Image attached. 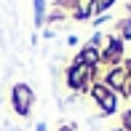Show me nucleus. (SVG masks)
Instances as JSON below:
<instances>
[{
	"label": "nucleus",
	"instance_id": "nucleus-3",
	"mask_svg": "<svg viewBox=\"0 0 131 131\" xmlns=\"http://www.w3.org/2000/svg\"><path fill=\"white\" fill-rule=\"evenodd\" d=\"M86 70H88V67H86V64H78V67H75V70H72V78H70V83H72V86H75V88H78V86H80V80H83V75H86Z\"/></svg>",
	"mask_w": 131,
	"mask_h": 131
},
{
	"label": "nucleus",
	"instance_id": "nucleus-1",
	"mask_svg": "<svg viewBox=\"0 0 131 131\" xmlns=\"http://www.w3.org/2000/svg\"><path fill=\"white\" fill-rule=\"evenodd\" d=\"M94 96L99 99V104L104 107V112H112V110H115V99H112V94L107 91V88L96 86V88H94Z\"/></svg>",
	"mask_w": 131,
	"mask_h": 131
},
{
	"label": "nucleus",
	"instance_id": "nucleus-9",
	"mask_svg": "<svg viewBox=\"0 0 131 131\" xmlns=\"http://www.w3.org/2000/svg\"><path fill=\"white\" fill-rule=\"evenodd\" d=\"M126 123H128V128H131V112H128V115H126Z\"/></svg>",
	"mask_w": 131,
	"mask_h": 131
},
{
	"label": "nucleus",
	"instance_id": "nucleus-6",
	"mask_svg": "<svg viewBox=\"0 0 131 131\" xmlns=\"http://www.w3.org/2000/svg\"><path fill=\"white\" fill-rule=\"evenodd\" d=\"M94 59H96V51H94L91 46H88V48L83 51V62H94Z\"/></svg>",
	"mask_w": 131,
	"mask_h": 131
},
{
	"label": "nucleus",
	"instance_id": "nucleus-5",
	"mask_svg": "<svg viewBox=\"0 0 131 131\" xmlns=\"http://www.w3.org/2000/svg\"><path fill=\"white\" fill-rule=\"evenodd\" d=\"M107 56H110V59H118V56H121V43H118V40H115V43H110Z\"/></svg>",
	"mask_w": 131,
	"mask_h": 131
},
{
	"label": "nucleus",
	"instance_id": "nucleus-2",
	"mask_svg": "<svg viewBox=\"0 0 131 131\" xmlns=\"http://www.w3.org/2000/svg\"><path fill=\"white\" fill-rule=\"evenodd\" d=\"M16 110L19 112H27V107H29V96H32V94H29V88L27 86H16Z\"/></svg>",
	"mask_w": 131,
	"mask_h": 131
},
{
	"label": "nucleus",
	"instance_id": "nucleus-8",
	"mask_svg": "<svg viewBox=\"0 0 131 131\" xmlns=\"http://www.w3.org/2000/svg\"><path fill=\"white\" fill-rule=\"evenodd\" d=\"M110 3H112V0H99L96 5H99V8H107V5H110Z\"/></svg>",
	"mask_w": 131,
	"mask_h": 131
},
{
	"label": "nucleus",
	"instance_id": "nucleus-10",
	"mask_svg": "<svg viewBox=\"0 0 131 131\" xmlns=\"http://www.w3.org/2000/svg\"><path fill=\"white\" fill-rule=\"evenodd\" d=\"M64 131H67V128H64Z\"/></svg>",
	"mask_w": 131,
	"mask_h": 131
},
{
	"label": "nucleus",
	"instance_id": "nucleus-4",
	"mask_svg": "<svg viewBox=\"0 0 131 131\" xmlns=\"http://www.w3.org/2000/svg\"><path fill=\"white\" fill-rule=\"evenodd\" d=\"M107 83H110V86H123V72H110V78H107Z\"/></svg>",
	"mask_w": 131,
	"mask_h": 131
},
{
	"label": "nucleus",
	"instance_id": "nucleus-7",
	"mask_svg": "<svg viewBox=\"0 0 131 131\" xmlns=\"http://www.w3.org/2000/svg\"><path fill=\"white\" fill-rule=\"evenodd\" d=\"M35 8H38V21L43 19V0H35Z\"/></svg>",
	"mask_w": 131,
	"mask_h": 131
}]
</instances>
